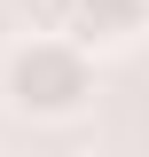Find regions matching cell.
<instances>
[{
  "label": "cell",
  "instance_id": "7a4b0ae2",
  "mask_svg": "<svg viewBox=\"0 0 149 157\" xmlns=\"http://www.w3.org/2000/svg\"><path fill=\"white\" fill-rule=\"evenodd\" d=\"M71 32L86 47H133L149 39V0H71Z\"/></svg>",
  "mask_w": 149,
  "mask_h": 157
},
{
  "label": "cell",
  "instance_id": "6da1fadb",
  "mask_svg": "<svg viewBox=\"0 0 149 157\" xmlns=\"http://www.w3.org/2000/svg\"><path fill=\"white\" fill-rule=\"evenodd\" d=\"M94 55H102V47H86V39L63 32V24L24 32L16 47H8V63H0V94H8V110L32 118V126H63V118H78L94 94H102Z\"/></svg>",
  "mask_w": 149,
  "mask_h": 157
}]
</instances>
